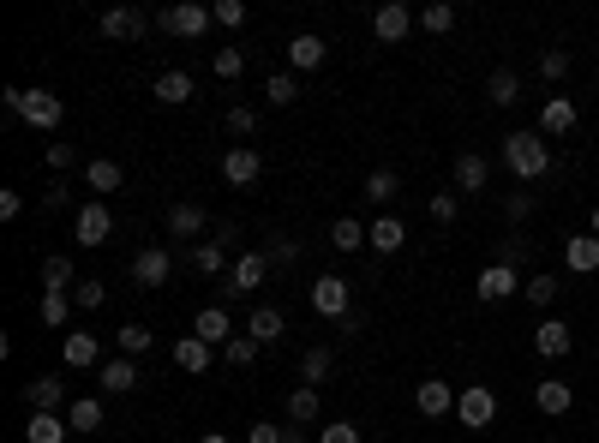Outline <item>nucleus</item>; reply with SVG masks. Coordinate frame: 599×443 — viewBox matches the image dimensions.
Masks as SVG:
<instances>
[{
    "mask_svg": "<svg viewBox=\"0 0 599 443\" xmlns=\"http://www.w3.org/2000/svg\"><path fill=\"white\" fill-rule=\"evenodd\" d=\"M246 336H252L258 348H276V342L288 336V318H282L276 306H252V318H246Z\"/></svg>",
    "mask_w": 599,
    "mask_h": 443,
    "instance_id": "nucleus-18",
    "label": "nucleus"
},
{
    "mask_svg": "<svg viewBox=\"0 0 599 443\" xmlns=\"http://www.w3.org/2000/svg\"><path fill=\"white\" fill-rule=\"evenodd\" d=\"M210 18H216L222 30H240V24H246V0H216V6H210Z\"/></svg>",
    "mask_w": 599,
    "mask_h": 443,
    "instance_id": "nucleus-47",
    "label": "nucleus"
},
{
    "mask_svg": "<svg viewBox=\"0 0 599 443\" xmlns=\"http://www.w3.org/2000/svg\"><path fill=\"white\" fill-rule=\"evenodd\" d=\"M96 384L108 390V396H132L144 378H138V360H126V354H114V360H102L96 366Z\"/></svg>",
    "mask_w": 599,
    "mask_h": 443,
    "instance_id": "nucleus-12",
    "label": "nucleus"
},
{
    "mask_svg": "<svg viewBox=\"0 0 599 443\" xmlns=\"http://www.w3.org/2000/svg\"><path fill=\"white\" fill-rule=\"evenodd\" d=\"M456 396H462L456 384L426 378V384H420V396H414V402H420V420H444V414H456Z\"/></svg>",
    "mask_w": 599,
    "mask_h": 443,
    "instance_id": "nucleus-14",
    "label": "nucleus"
},
{
    "mask_svg": "<svg viewBox=\"0 0 599 443\" xmlns=\"http://www.w3.org/2000/svg\"><path fill=\"white\" fill-rule=\"evenodd\" d=\"M192 336H198V342H210V348H228V342H234V324H228V306H204V312L192 318Z\"/></svg>",
    "mask_w": 599,
    "mask_h": 443,
    "instance_id": "nucleus-17",
    "label": "nucleus"
},
{
    "mask_svg": "<svg viewBox=\"0 0 599 443\" xmlns=\"http://www.w3.org/2000/svg\"><path fill=\"white\" fill-rule=\"evenodd\" d=\"M264 102H270V108L300 102V78H294V72H270V78H264Z\"/></svg>",
    "mask_w": 599,
    "mask_h": 443,
    "instance_id": "nucleus-34",
    "label": "nucleus"
},
{
    "mask_svg": "<svg viewBox=\"0 0 599 443\" xmlns=\"http://www.w3.org/2000/svg\"><path fill=\"white\" fill-rule=\"evenodd\" d=\"M540 78H552V84L570 78V48H546V54H540Z\"/></svg>",
    "mask_w": 599,
    "mask_h": 443,
    "instance_id": "nucleus-48",
    "label": "nucleus"
},
{
    "mask_svg": "<svg viewBox=\"0 0 599 443\" xmlns=\"http://www.w3.org/2000/svg\"><path fill=\"white\" fill-rule=\"evenodd\" d=\"M258 174H264V156L252 144H228L222 150V180L228 186H258Z\"/></svg>",
    "mask_w": 599,
    "mask_h": 443,
    "instance_id": "nucleus-8",
    "label": "nucleus"
},
{
    "mask_svg": "<svg viewBox=\"0 0 599 443\" xmlns=\"http://www.w3.org/2000/svg\"><path fill=\"white\" fill-rule=\"evenodd\" d=\"M60 360H66L72 372H90V366H102V342H96L90 330H72V336L60 342Z\"/></svg>",
    "mask_w": 599,
    "mask_h": 443,
    "instance_id": "nucleus-20",
    "label": "nucleus"
},
{
    "mask_svg": "<svg viewBox=\"0 0 599 443\" xmlns=\"http://www.w3.org/2000/svg\"><path fill=\"white\" fill-rule=\"evenodd\" d=\"M408 30H414V6L384 0V6L372 12V36H378V42H408Z\"/></svg>",
    "mask_w": 599,
    "mask_h": 443,
    "instance_id": "nucleus-10",
    "label": "nucleus"
},
{
    "mask_svg": "<svg viewBox=\"0 0 599 443\" xmlns=\"http://www.w3.org/2000/svg\"><path fill=\"white\" fill-rule=\"evenodd\" d=\"M306 300H312V312L330 318V324H342V318L354 312V288H348L342 276H318V282L306 288Z\"/></svg>",
    "mask_w": 599,
    "mask_h": 443,
    "instance_id": "nucleus-3",
    "label": "nucleus"
},
{
    "mask_svg": "<svg viewBox=\"0 0 599 443\" xmlns=\"http://www.w3.org/2000/svg\"><path fill=\"white\" fill-rule=\"evenodd\" d=\"M102 300H108V288H102V282H90V276H84V282L72 288V306H78V312H96Z\"/></svg>",
    "mask_w": 599,
    "mask_h": 443,
    "instance_id": "nucleus-49",
    "label": "nucleus"
},
{
    "mask_svg": "<svg viewBox=\"0 0 599 443\" xmlns=\"http://www.w3.org/2000/svg\"><path fill=\"white\" fill-rule=\"evenodd\" d=\"M0 102H6V114H18V120L36 126V132H54V126L66 120V102H60L54 90H0Z\"/></svg>",
    "mask_w": 599,
    "mask_h": 443,
    "instance_id": "nucleus-2",
    "label": "nucleus"
},
{
    "mask_svg": "<svg viewBox=\"0 0 599 443\" xmlns=\"http://www.w3.org/2000/svg\"><path fill=\"white\" fill-rule=\"evenodd\" d=\"M96 30H102L108 42H138V36L150 30V18H144L138 6H108V12L96 18Z\"/></svg>",
    "mask_w": 599,
    "mask_h": 443,
    "instance_id": "nucleus-6",
    "label": "nucleus"
},
{
    "mask_svg": "<svg viewBox=\"0 0 599 443\" xmlns=\"http://www.w3.org/2000/svg\"><path fill=\"white\" fill-rule=\"evenodd\" d=\"M504 216H510V222H528V216H534V198H528V192H510V198H504Z\"/></svg>",
    "mask_w": 599,
    "mask_h": 443,
    "instance_id": "nucleus-54",
    "label": "nucleus"
},
{
    "mask_svg": "<svg viewBox=\"0 0 599 443\" xmlns=\"http://www.w3.org/2000/svg\"><path fill=\"white\" fill-rule=\"evenodd\" d=\"M264 276H270V258H264V252H246V258H234V288H228V300H246V294H258V288H264Z\"/></svg>",
    "mask_w": 599,
    "mask_h": 443,
    "instance_id": "nucleus-13",
    "label": "nucleus"
},
{
    "mask_svg": "<svg viewBox=\"0 0 599 443\" xmlns=\"http://www.w3.org/2000/svg\"><path fill=\"white\" fill-rule=\"evenodd\" d=\"M210 72H216L222 84H234V78L246 72V54H240V48H216V54H210Z\"/></svg>",
    "mask_w": 599,
    "mask_h": 443,
    "instance_id": "nucleus-43",
    "label": "nucleus"
},
{
    "mask_svg": "<svg viewBox=\"0 0 599 443\" xmlns=\"http://www.w3.org/2000/svg\"><path fill=\"white\" fill-rule=\"evenodd\" d=\"M24 402H30V414H60V408H72L60 378H30V384H24Z\"/></svg>",
    "mask_w": 599,
    "mask_h": 443,
    "instance_id": "nucleus-21",
    "label": "nucleus"
},
{
    "mask_svg": "<svg viewBox=\"0 0 599 443\" xmlns=\"http://www.w3.org/2000/svg\"><path fill=\"white\" fill-rule=\"evenodd\" d=\"M288 420H294V426H312V420H318V390H312V384H300V390L288 396Z\"/></svg>",
    "mask_w": 599,
    "mask_h": 443,
    "instance_id": "nucleus-42",
    "label": "nucleus"
},
{
    "mask_svg": "<svg viewBox=\"0 0 599 443\" xmlns=\"http://www.w3.org/2000/svg\"><path fill=\"white\" fill-rule=\"evenodd\" d=\"M66 204H72V186H66V180H54V186L42 192V210H66Z\"/></svg>",
    "mask_w": 599,
    "mask_h": 443,
    "instance_id": "nucleus-55",
    "label": "nucleus"
},
{
    "mask_svg": "<svg viewBox=\"0 0 599 443\" xmlns=\"http://www.w3.org/2000/svg\"><path fill=\"white\" fill-rule=\"evenodd\" d=\"M330 366H336V354H330V348H324V342H318V348H306V354H300V378H306V384H312V390H318V384H324V378H330Z\"/></svg>",
    "mask_w": 599,
    "mask_h": 443,
    "instance_id": "nucleus-35",
    "label": "nucleus"
},
{
    "mask_svg": "<svg viewBox=\"0 0 599 443\" xmlns=\"http://www.w3.org/2000/svg\"><path fill=\"white\" fill-rule=\"evenodd\" d=\"M534 408H540L546 420H564V414L576 408V390H570L564 378H540V384H534Z\"/></svg>",
    "mask_w": 599,
    "mask_h": 443,
    "instance_id": "nucleus-15",
    "label": "nucleus"
},
{
    "mask_svg": "<svg viewBox=\"0 0 599 443\" xmlns=\"http://www.w3.org/2000/svg\"><path fill=\"white\" fill-rule=\"evenodd\" d=\"M264 258H270V270H288V264L300 258V240H288V234H276V240L264 246Z\"/></svg>",
    "mask_w": 599,
    "mask_h": 443,
    "instance_id": "nucleus-45",
    "label": "nucleus"
},
{
    "mask_svg": "<svg viewBox=\"0 0 599 443\" xmlns=\"http://www.w3.org/2000/svg\"><path fill=\"white\" fill-rule=\"evenodd\" d=\"M198 443H234V438H222V432H204V438H198Z\"/></svg>",
    "mask_w": 599,
    "mask_h": 443,
    "instance_id": "nucleus-59",
    "label": "nucleus"
},
{
    "mask_svg": "<svg viewBox=\"0 0 599 443\" xmlns=\"http://www.w3.org/2000/svg\"><path fill=\"white\" fill-rule=\"evenodd\" d=\"M522 294H528V300H534V306L546 312V306H558V294H564V282L540 270V276H528V282H522Z\"/></svg>",
    "mask_w": 599,
    "mask_h": 443,
    "instance_id": "nucleus-38",
    "label": "nucleus"
},
{
    "mask_svg": "<svg viewBox=\"0 0 599 443\" xmlns=\"http://www.w3.org/2000/svg\"><path fill=\"white\" fill-rule=\"evenodd\" d=\"M588 234H599V204H594V216H588Z\"/></svg>",
    "mask_w": 599,
    "mask_h": 443,
    "instance_id": "nucleus-60",
    "label": "nucleus"
},
{
    "mask_svg": "<svg viewBox=\"0 0 599 443\" xmlns=\"http://www.w3.org/2000/svg\"><path fill=\"white\" fill-rule=\"evenodd\" d=\"M78 282H72V258L66 252H54V258H42V294H72Z\"/></svg>",
    "mask_w": 599,
    "mask_h": 443,
    "instance_id": "nucleus-29",
    "label": "nucleus"
},
{
    "mask_svg": "<svg viewBox=\"0 0 599 443\" xmlns=\"http://www.w3.org/2000/svg\"><path fill=\"white\" fill-rule=\"evenodd\" d=\"M192 270H198V276H222V270H228V246H222V240H198V246H192Z\"/></svg>",
    "mask_w": 599,
    "mask_h": 443,
    "instance_id": "nucleus-33",
    "label": "nucleus"
},
{
    "mask_svg": "<svg viewBox=\"0 0 599 443\" xmlns=\"http://www.w3.org/2000/svg\"><path fill=\"white\" fill-rule=\"evenodd\" d=\"M402 240H408V228H402L396 216H378V222L366 228V246H372V252H384V258H390V252H402Z\"/></svg>",
    "mask_w": 599,
    "mask_h": 443,
    "instance_id": "nucleus-28",
    "label": "nucleus"
},
{
    "mask_svg": "<svg viewBox=\"0 0 599 443\" xmlns=\"http://www.w3.org/2000/svg\"><path fill=\"white\" fill-rule=\"evenodd\" d=\"M120 180H126V168H120L114 156H96V162H84V186H90V192H120Z\"/></svg>",
    "mask_w": 599,
    "mask_h": 443,
    "instance_id": "nucleus-27",
    "label": "nucleus"
},
{
    "mask_svg": "<svg viewBox=\"0 0 599 443\" xmlns=\"http://www.w3.org/2000/svg\"><path fill=\"white\" fill-rule=\"evenodd\" d=\"M36 312H42V324H48V330H66V318H72V294H42V306H36Z\"/></svg>",
    "mask_w": 599,
    "mask_h": 443,
    "instance_id": "nucleus-44",
    "label": "nucleus"
},
{
    "mask_svg": "<svg viewBox=\"0 0 599 443\" xmlns=\"http://www.w3.org/2000/svg\"><path fill=\"white\" fill-rule=\"evenodd\" d=\"M330 246H336V252H360V246H366V228H360L354 216H336V222H330Z\"/></svg>",
    "mask_w": 599,
    "mask_h": 443,
    "instance_id": "nucleus-37",
    "label": "nucleus"
},
{
    "mask_svg": "<svg viewBox=\"0 0 599 443\" xmlns=\"http://www.w3.org/2000/svg\"><path fill=\"white\" fill-rule=\"evenodd\" d=\"M258 354H264V348H258L252 336H234V342H228V366H252Z\"/></svg>",
    "mask_w": 599,
    "mask_h": 443,
    "instance_id": "nucleus-52",
    "label": "nucleus"
},
{
    "mask_svg": "<svg viewBox=\"0 0 599 443\" xmlns=\"http://www.w3.org/2000/svg\"><path fill=\"white\" fill-rule=\"evenodd\" d=\"M318 443H360V426H348V420H330V426L318 432Z\"/></svg>",
    "mask_w": 599,
    "mask_h": 443,
    "instance_id": "nucleus-53",
    "label": "nucleus"
},
{
    "mask_svg": "<svg viewBox=\"0 0 599 443\" xmlns=\"http://www.w3.org/2000/svg\"><path fill=\"white\" fill-rule=\"evenodd\" d=\"M564 264H570L576 276H594L599 270V234H570V240H564Z\"/></svg>",
    "mask_w": 599,
    "mask_h": 443,
    "instance_id": "nucleus-24",
    "label": "nucleus"
},
{
    "mask_svg": "<svg viewBox=\"0 0 599 443\" xmlns=\"http://www.w3.org/2000/svg\"><path fill=\"white\" fill-rule=\"evenodd\" d=\"M570 348H576V336H570L564 318H546V324L534 330V354H540V360H564Z\"/></svg>",
    "mask_w": 599,
    "mask_h": 443,
    "instance_id": "nucleus-19",
    "label": "nucleus"
},
{
    "mask_svg": "<svg viewBox=\"0 0 599 443\" xmlns=\"http://www.w3.org/2000/svg\"><path fill=\"white\" fill-rule=\"evenodd\" d=\"M66 414H30V426H24V443H66Z\"/></svg>",
    "mask_w": 599,
    "mask_h": 443,
    "instance_id": "nucleus-31",
    "label": "nucleus"
},
{
    "mask_svg": "<svg viewBox=\"0 0 599 443\" xmlns=\"http://www.w3.org/2000/svg\"><path fill=\"white\" fill-rule=\"evenodd\" d=\"M108 234H114V216H108V204H78L72 210V240H84V246H108Z\"/></svg>",
    "mask_w": 599,
    "mask_h": 443,
    "instance_id": "nucleus-5",
    "label": "nucleus"
},
{
    "mask_svg": "<svg viewBox=\"0 0 599 443\" xmlns=\"http://www.w3.org/2000/svg\"><path fill=\"white\" fill-rule=\"evenodd\" d=\"M426 210H432V222H444V228H450V222H456V210H462V198H456V192H432V204H426Z\"/></svg>",
    "mask_w": 599,
    "mask_h": 443,
    "instance_id": "nucleus-50",
    "label": "nucleus"
},
{
    "mask_svg": "<svg viewBox=\"0 0 599 443\" xmlns=\"http://www.w3.org/2000/svg\"><path fill=\"white\" fill-rule=\"evenodd\" d=\"M246 443H288V432H276L270 420H258V426H246Z\"/></svg>",
    "mask_w": 599,
    "mask_h": 443,
    "instance_id": "nucleus-56",
    "label": "nucleus"
},
{
    "mask_svg": "<svg viewBox=\"0 0 599 443\" xmlns=\"http://www.w3.org/2000/svg\"><path fill=\"white\" fill-rule=\"evenodd\" d=\"M498 156H504V168H510L516 180H546V174H552V144H546V132H522V126H516Z\"/></svg>",
    "mask_w": 599,
    "mask_h": 443,
    "instance_id": "nucleus-1",
    "label": "nucleus"
},
{
    "mask_svg": "<svg viewBox=\"0 0 599 443\" xmlns=\"http://www.w3.org/2000/svg\"><path fill=\"white\" fill-rule=\"evenodd\" d=\"M174 366H180V372H192V378H198V372H210V342L180 336V342H174Z\"/></svg>",
    "mask_w": 599,
    "mask_h": 443,
    "instance_id": "nucleus-30",
    "label": "nucleus"
},
{
    "mask_svg": "<svg viewBox=\"0 0 599 443\" xmlns=\"http://www.w3.org/2000/svg\"><path fill=\"white\" fill-rule=\"evenodd\" d=\"M516 288H522V282H516V270H510V264H486V270H480V282H474V294H480L486 306H498V300H510Z\"/></svg>",
    "mask_w": 599,
    "mask_h": 443,
    "instance_id": "nucleus-16",
    "label": "nucleus"
},
{
    "mask_svg": "<svg viewBox=\"0 0 599 443\" xmlns=\"http://www.w3.org/2000/svg\"><path fill=\"white\" fill-rule=\"evenodd\" d=\"M396 192H402V180H396V168H372V174H366V198H372V204H390Z\"/></svg>",
    "mask_w": 599,
    "mask_h": 443,
    "instance_id": "nucleus-41",
    "label": "nucleus"
},
{
    "mask_svg": "<svg viewBox=\"0 0 599 443\" xmlns=\"http://www.w3.org/2000/svg\"><path fill=\"white\" fill-rule=\"evenodd\" d=\"M576 126H582L576 96H546V102H540V132H546V138H570Z\"/></svg>",
    "mask_w": 599,
    "mask_h": 443,
    "instance_id": "nucleus-7",
    "label": "nucleus"
},
{
    "mask_svg": "<svg viewBox=\"0 0 599 443\" xmlns=\"http://www.w3.org/2000/svg\"><path fill=\"white\" fill-rule=\"evenodd\" d=\"M486 102L516 108V102H522V72H516V66H498V72L486 78Z\"/></svg>",
    "mask_w": 599,
    "mask_h": 443,
    "instance_id": "nucleus-25",
    "label": "nucleus"
},
{
    "mask_svg": "<svg viewBox=\"0 0 599 443\" xmlns=\"http://www.w3.org/2000/svg\"><path fill=\"white\" fill-rule=\"evenodd\" d=\"M168 276H174L168 246H144V252L132 258V282H138V288H168Z\"/></svg>",
    "mask_w": 599,
    "mask_h": 443,
    "instance_id": "nucleus-11",
    "label": "nucleus"
},
{
    "mask_svg": "<svg viewBox=\"0 0 599 443\" xmlns=\"http://www.w3.org/2000/svg\"><path fill=\"white\" fill-rule=\"evenodd\" d=\"M456 420H462L468 432H486V426L498 420V396H492L486 384H468V390L456 396Z\"/></svg>",
    "mask_w": 599,
    "mask_h": 443,
    "instance_id": "nucleus-4",
    "label": "nucleus"
},
{
    "mask_svg": "<svg viewBox=\"0 0 599 443\" xmlns=\"http://www.w3.org/2000/svg\"><path fill=\"white\" fill-rule=\"evenodd\" d=\"M486 180H492V162L480 150H462L456 156V192H486Z\"/></svg>",
    "mask_w": 599,
    "mask_h": 443,
    "instance_id": "nucleus-23",
    "label": "nucleus"
},
{
    "mask_svg": "<svg viewBox=\"0 0 599 443\" xmlns=\"http://www.w3.org/2000/svg\"><path fill=\"white\" fill-rule=\"evenodd\" d=\"M288 60H294L300 72H312V66H324V36H312V30H300V36L288 42Z\"/></svg>",
    "mask_w": 599,
    "mask_h": 443,
    "instance_id": "nucleus-32",
    "label": "nucleus"
},
{
    "mask_svg": "<svg viewBox=\"0 0 599 443\" xmlns=\"http://www.w3.org/2000/svg\"><path fill=\"white\" fill-rule=\"evenodd\" d=\"M528 252H534V246H528L522 234H510V240H498V258H492V264H510V270H522V264H528Z\"/></svg>",
    "mask_w": 599,
    "mask_h": 443,
    "instance_id": "nucleus-46",
    "label": "nucleus"
},
{
    "mask_svg": "<svg viewBox=\"0 0 599 443\" xmlns=\"http://www.w3.org/2000/svg\"><path fill=\"white\" fill-rule=\"evenodd\" d=\"M210 24H216V18H210V6H198V0H180V6H168V12H162V30H174V36H186V42H192V36H204Z\"/></svg>",
    "mask_w": 599,
    "mask_h": 443,
    "instance_id": "nucleus-9",
    "label": "nucleus"
},
{
    "mask_svg": "<svg viewBox=\"0 0 599 443\" xmlns=\"http://www.w3.org/2000/svg\"><path fill=\"white\" fill-rule=\"evenodd\" d=\"M18 210H24V192H12V186H6V192H0V222H12Z\"/></svg>",
    "mask_w": 599,
    "mask_h": 443,
    "instance_id": "nucleus-58",
    "label": "nucleus"
},
{
    "mask_svg": "<svg viewBox=\"0 0 599 443\" xmlns=\"http://www.w3.org/2000/svg\"><path fill=\"white\" fill-rule=\"evenodd\" d=\"M66 426H72V432H96V426H102V402H96V396H72Z\"/></svg>",
    "mask_w": 599,
    "mask_h": 443,
    "instance_id": "nucleus-36",
    "label": "nucleus"
},
{
    "mask_svg": "<svg viewBox=\"0 0 599 443\" xmlns=\"http://www.w3.org/2000/svg\"><path fill=\"white\" fill-rule=\"evenodd\" d=\"M72 162H78V150H72V144H48V168H60V174H66Z\"/></svg>",
    "mask_w": 599,
    "mask_h": 443,
    "instance_id": "nucleus-57",
    "label": "nucleus"
},
{
    "mask_svg": "<svg viewBox=\"0 0 599 443\" xmlns=\"http://www.w3.org/2000/svg\"><path fill=\"white\" fill-rule=\"evenodd\" d=\"M156 102H168V108H180V102H192V72H180V66H168V72H156Z\"/></svg>",
    "mask_w": 599,
    "mask_h": 443,
    "instance_id": "nucleus-26",
    "label": "nucleus"
},
{
    "mask_svg": "<svg viewBox=\"0 0 599 443\" xmlns=\"http://www.w3.org/2000/svg\"><path fill=\"white\" fill-rule=\"evenodd\" d=\"M150 342H156V336H150L144 324H120V330H114V348H120L126 360H138V354H150Z\"/></svg>",
    "mask_w": 599,
    "mask_h": 443,
    "instance_id": "nucleus-39",
    "label": "nucleus"
},
{
    "mask_svg": "<svg viewBox=\"0 0 599 443\" xmlns=\"http://www.w3.org/2000/svg\"><path fill=\"white\" fill-rule=\"evenodd\" d=\"M420 30H432V36L456 30V6H450V0H432V6H420Z\"/></svg>",
    "mask_w": 599,
    "mask_h": 443,
    "instance_id": "nucleus-40",
    "label": "nucleus"
},
{
    "mask_svg": "<svg viewBox=\"0 0 599 443\" xmlns=\"http://www.w3.org/2000/svg\"><path fill=\"white\" fill-rule=\"evenodd\" d=\"M210 228V216H204V204H192V198H180L174 210H168V234L174 240H198Z\"/></svg>",
    "mask_w": 599,
    "mask_h": 443,
    "instance_id": "nucleus-22",
    "label": "nucleus"
},
{
    "mask_svg": "<svg viewBox=\"0 0 599 443\" xmlns=\"http://www.w3.org/2000/svg\"><path fill=\"white\" fill-rule=\"evenodd\" d=\"M222 126H228L234 138H252V132H258V114H252V108H228V120H222Z\"/></svg>",
    "mask_w": 599,
    "mask_h": 443,
    "instance_id": "nucleus-51",
    "label": "nucleus"
}]
</instances>
